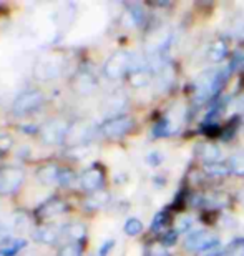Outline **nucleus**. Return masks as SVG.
Here are the masks:
<instances>
[{"label": "nucleus", "instance_id": "473e14b6", "mask_svg": "<svg viewBox=\"0 0 244 256\" xmlns=\"http://www.w3.org/2000/svg\"><path fill=\"white\" fill-rule=\"evenodd\" d=\"M231 256H244V246L243 248H233Z\"/></svg>", "mask_w": 244, "mask_h": 256}, {"label": "nucleus", "instance_id": "39448f33", "mask_svg": "<svg viewBox=\"0 0 244 256\" xmlns=\"http://www.w3.org/2000/svg\"><path fill=\"white\" fill-rule=\"evenodd\" d=\"M23 172L20 168H5L0 172V194H12L22 186Z\"/></svg>", "mask_w": 244, "mask_h": 256}, {"label": "nucleus", "instance_id": "f3484780", "mask_svg": "<svg viewBox=\"0 0 244 256\" xmlns=\"http://www.w3.org/2000/svg\"><path fill=\"white\" fill-rule=\"evenodd\" d=\"M108 200H110V194L106 193V192H95L93 194H91V198L88 200V206L90 208H101V206H105L106 203H108Z\"/></svg>", "mask_w": 244, "mask_h": 256}, {"label": "nucleus", "instance_id": "f03ea898", "mask_svg": "<svg viewBox=\"0 0 244 256\" xmlns=\"http://www.w3.org/2000/svg\"><path fill=\"white\" fill-rule=\"evenodd\" d=\"M218 244H221L220 240L208 230H195L185 240V246L191 252H198V254H201L213 246H218Z\"/></svg>", "mask_w": 244, "mask_h": 256}, {"label": "nucleus", "instance_id": "f257e3e1", "mask_svg": "<svg viewBox=\"0 0 244 256\" xmlns=\"http://www.w3.org/2000/svg\"><path fill=\"white\" fill-rule=\"evenodd\" d=\"M231 70H233L231 66H225V68L208 70L203 75L198 76L196 95H195L196 104H205L211 96H215L223 88V85L226 84V80L230 78Z\"/></svg>", "mask_w": 244, "mask_h": 256}, {"label": "nucleus", "instance_id": "6e6552de", "mask_svg": "<svg viewBox=\"0 0 244 256\" xmlns=\"http://www.w3.org/2000/svg\"><path fill=\"white\" fill-rule=\"evenodd\" d=\"M80 183H81V186H83L85 190L98 192L100 186L103 185V173H101L100 170H96V168H93V170H88V172H85L83 175H81Z\"/></svg>", "mask_w": 244, "mask_h": 256}, {"label": "nucleus", "instance_id": "ddd939ff", "mask_svg": "<svg viewBox=\"0 0 244 256\" xmlns=\"http://www.w3.org/2000/svg\"><path fill=\"white\" fill-rule=\"evenodd\" d=\"M58 72H60L58 65H55L52 60H45V62H40L37 68H35V75L43 80H48V78L57 76Z\"/></svg>", "mask_w": 244, "mask_h": 256}, {"label": "nucleus", "instance_id": "c9c22d12", "mask_svg": "<svg viewBox=\"0 0 244 256\" xmlns=\"http://www.w3.org/2000/svg\"><path fill=\"white\" fill-rule=\"evenodd\" d=\"M241 202H243V203H244V192H243V193H241Z\"/></svg>", "mask_w": 244, "mask_h": 256}, {"label": "nucleus", "instance_id": "f704fd0d", "mask_svg": "<svg viewBox=\"0 0 244 256\" xmlns=\"http://www.w3.org/2000/svg\"><path fill=\"white\" fill-rule=\"evenodd\" d=\"M0 256H8V254H7V253H5V252H3V250H2V252H0Z\"/></svg>", "mask_w": 244, "mask_h": 256}, {"label": "nucleus", "instance_id": "c756f323", "mask_svg": "<svg viewBox=\"0 0 244 256\" xmlns=\"http://www.w3.org/2000/svg\"><path fill=\"white\" fill-rule=\"evenodd\" d=\"M12 146V138L8 135H0V153H5Z\"/></svg>", "mask_w": 244, "mask_h": 256}, {"label": "nucleus", "instance_id": "a878e982", "mask_svg": "<svg viewBox=\"0 0 244 256\" xmlns=\"http://www.w3.org/2000/svg\"><path fill=\"white\" fill-rule=\"evenodd\" d=\"M193 224V218L191 216H183L176 222V232H186V230H190Z\"/></svg>", "mask_w": 244, "mask_h": 256}, {"label": "nucleus", "instance_id": "393cba45", "mask_svg": "<svg viewBox=\"0 0 244 256\" xmlns=\"http://www.w3.org/2000/svg\"><path fill=\"white\" fill-rule=\"evenodd\" d=\"M68 234L72 240H81L85 236V226L83 224H73L68 228Z\"/></svg>", "mask_w": 244, "mask_h": 256}, {"label": "nucleus", "instance_id": "7c9ffc66", "mask_svg": "<svg viewBox=\"0 0 244 256\" xmlns=\"http://www.w3.org/2000/svg\"><path fill=\"white\" fill-rule=\"evenodd\" d=\"M58 180H60V183H62V185H72V182H73V173H72V172H68V170L60 172Z\"/></svg>", "mask_w": 244, "mask_h": 256}, {"label": "nucleus", "instance_id": "7ed1b4c3", "mask_svg": "<svg viewBox=\"0 0 244 256\" xmlns=\"http://www.w3.org/2000/svg\"><path fill=\"white\" fill-rule=\"evenodd\" d=\"M43 104V95L42 92L38 90H30V92H25V94L18 95L15 98L13 105H12V112L15 115H27L30 112L37 110L40 105Z\"/></svg>", "mask_w": 244, "mask_h": 256}, {"label": "nucleus", "instance_id": "9d476101", "mask_svg": "<svg viewBox=\"0 0 244 256\" xmlns=\"http://www.w3.org/2000/svg\"><path fill=\"white\" fill-rule=\"evenodd\" d=\"M88 138H90V126L85 124H78L72 130H68L67 136H65V143H68V145H78V143L88 140Z\"/></svg>", "mask_w": 244, "mask_h": 256}, {"label": "nucleus", "instance_id": "bb28decb", "mask_svg": "<svg viewBox=\"0 0 244 256\" xmlns=\"http://www.w3.org/2000/svg\"><path fill=\"white\" fill-rule=\"evenodd\" d=\"M146 163L151 165V166H158L163 163V155L160 152H151V153L146 155Z\"/></svg>", "mask_w": 244, "mask_h": 256}, {"label": "nucleus", "instance_id": "cd10ccee", "mask_svg": "<svg viewBox=\"0 0 244 256\" xmlns=\"http://www.w3.org/2000/svg\"><path fill=\"white\" fill-rule=\"evenodd\" d=\"M113 246H115V240H106L98 250V256H108V253L113 250Z\"/></svg>", "mask_w": 244, "mask_h": 256}, {"label": "nucleus", "instance_id": "2eb2a0df", "mask_svg": "<svg viewBox=\"0 0 244 256\" xmlns=\"http://www.w3.org/2000/svg\"><path fill=\"white\" fill-rule=\"evenodd\" d=\"M208 54H210V60H213V62H221V60L226 58V55H228L226 42H223V40H216V42L211 45V48Z\"/></svg>", "mask_w": 244, "mask_h": 256}, {"label": "nucleus", "instance_id": "412c9836", "mask_svg": "<svg viewBox=\"0 0 244 256\" xmlns=\"http://www.w3.org/2000/svg\"><path fill=\"white\" fill-rule=\"evenodd\" d=\"M128 17L131 18V24L133 25H141L145 22V12L140 5H130Z\"/></svg>", "mask_w": 244, "mask_h": 256}, {"label": "nucleus", "instance_id": "423d86ee", "mask_svg": "<svg viewBox=\"0 0 244 256\" xmlns=\"http://www.w3.org/2000/svg\"><path fill=\"white\" fill-rule=\"evenodd\" d=\"M131 126H133V120L128 118V116H116V118L106 120L103 125H101V133L106 136H121L126 135Z\"/></svg>", "mask_w": 244, "mask_h": 256}, {"label": "nucleus", "instance_id": "f8f14e48", "mask_svg": "<svg viewBox=\"0 0 244 256\" xmlns=\"http://www.w3.org/2000/svg\"><path fill=\"white\" fill-rule=\"evenodd\" d=\"M60 176V170L55 165H45L37 170V178L43 185H50V183L57 182Z\"/></svg>", "mask_w": 244, "mask_h": 256}, {"label": "nucleus", "instance_id": "20e7f679", "mask_svg": "<svg viewBox=\"0 0 244 256\" xmlns=\"http://www.w3.org/2000/svg\"><path fill=\"white\" fill-rule=\"evenodd\" d=\"M130 57H131V54L128 52L113 54L106 60V64L103 66L105 75L108 76L110 80H116V78H120V76H123L126 72L130 70Z\"/></svg>", "mask_w": 244, "mask_h": 256}, {"label": "nucleus", "instance_id": "5701e85b", "mask_svg": "<svg viewBox=\"0 0 244 256\" xmlns=\"http://www.w3.org/2000/svg\"><path fill=\"white\" fill-rule=\"evenodd\" d=\"M58 256H81V246L77 243H72V244H67L62 252H60Z\"/></svg>", "mask_w": 244, "mask_h": 256}, {"label": "nucleus", "instance_id": "2f4dec72", "mask_svg": "<svg viewBox=\"0 0 244 256\" xmlns=\"http://www.w3.org/2000/svg\"><path fill=\"white\" fill-rule=\"evenodd\" d=\"M150 256H170V254L163 248V244H153V246L150 248Z\"/></svg>", "mask_w": 244, "mask_h": 256}, {"label": "nucleus", "instance_id": "b1692460", "mask_svg": "<svg viewBox=\"0 0 244 256\" xmlns=\"http://www.w3.org/2000/svg\"><path fill=\"white\" fill-rule=\"evenodd\" d=\"M15 232L17 233H23L25 230H27V226H28V220H27V216L25 214H17L15 216Z\"/></svg>", "mask_w": 244, "mask_h": 256}, {"label": "nucleus", "instance_id": "dca6fc26", "mask_svg": "<svg viewBox=\"0 0 244 256\" xmlns=\"http://www.w3.org/2000/svg\"><path fill=\"white\" fill-rule=\"evenodd\" d=\"M205 172L210 176H225V175H230L231 170H230V165H225V163H221V162H216V163H206Z\"/></svg>", "mask_w": 244, "mask_h": 256}, {"label": "nucleus", "instance_id": "e433bc0d", "mask_svg": "<svg viewBox=\"0 0 244 256\" xmlns=\"http://www.w3.org/2000/svg\"><path fill=\"white\" fill-rule=\"evenodd\" d=\"M23 256H32V254H23Z\"/></svg>", "mask_w": 244, "mask_h": 256}, {"label": "nucleus", "instance_id": "1a4fd4ad", "mask_svg": "<svg viewBox=\"0 0 244 256\" xmlns=\"http://www.w3.org/2000/svg\"><path fill=\"white\" fill-rule=\"evenodd\" d=\"M63 212H65V203L60 202L57 198H53V200H48L47 203H43L42 206L37 210V214L40 218L48 220V218L58 216V214H62Z\"/></svg>", "mask_w": 244, "mask_h": 256}, {"label": "nucleus", "instance_id": "72a5a7b5", "mask_svg": "<svg viewBox=\"0 0 244 256\" xmlns=\"http://www.w3.org/2000/svg\"><path fill=\"white\" fill-rule=\"evenodd\" d=\"M236 30H238V34L241 35V37H244V18H241V22L238 24V27H236Z\"/></svg>", "mask_w": 244, "mask_h": 256}, {"label": "nucleus", "instance_id": "4be33fe9", "mask_svg": "<svg viewBox=\"0 0 244 256\" xmlns=\"http://www.w3.org/2000/svg\"><path fill=\"white\" fill-rule=\"evenodd\" d=\"M95 86V78L90 75H81L78 82H77V88L83 94H88V92Z\"/></svg>", "mask_w": 244, "mask_h": 256}, {"label": "nucleus", "instance_id": "4468645a", "mask_svg": "<svg viewBox=\"0 0 244 256\" xmlns=\"http://www.w3.org/2000/svg\"><path fill=\"white\" fill-rule=\"evenodd\" d=\"M33 236H35V242H38V243L53 244L58 240V233L55 232V228L52 226H43V228H38Z\"/></svg>", "mask_w": 244, "mask_h": 256}, {"label": "nucleus", "instance_id": "c85d7f7f", "mask_svg": "<svg viewBox=\"0 0 244 256\" xmlns=\"http://www.w3.org/2000/svg\"><path fill=\"white\" fill-rule=\"evenodd\" d=\"M176 238H178V232H168L165 236H163V244L165 246H173V244L176 243Z\"/></svg>", "mask_w": 244, "mask_h": 256}, {"label": "nucleus", "instance_id": "aec40b11", "mask_svg": "<svg viewBox=\"0 0 244 256\" xmlns=\"http://www.w3.org/2000/svg\"><path fill=\"white\" fill-rule=\"evenodd\" d=\"M168 223H170V214H168V212H160L156 213L153 223H151V230L153 232H161L163 228L168 226Z\"/></svg>", "mask_w": 244, "mask_h": 256}, {"label": "nucleus", "instance_id": "6ab92c4d", "mask_svg": "<svg viewBox=\"0 0 244 256\" xmlns=\"http://www.w3.org/2000/svg\"><path fill=\"white\" fill-rule=\"evenodd\" d=\"M230 170L236 175H244V153H236L230 158Z\"/></svg>", "mask_w": 244, "mask_h": 256}, {"label": "nucleus", "instance_id": "0eeeda50", "mask_svg": "<svg viewBox=\"0 0 244 256\" xmlns=\"http://www.w3.org/2000/svg\"><path fill=\"white\" fill-rule=\"evenodd\" d=\"M68 133V126L62 120L48 122L47 125L42 128V138L45 143H60L65 142V136Z\"/></svg>", "mask_w": 244, "mask_h": 256}, {"label": "nucleus", "instance_id": "a211bd4d", "mask_svg": "<svg viewBox=\"0 0 244 256\" xmlns=\"http://www.w3.org/2000/svg\"><path fill=\"white\" fill-rule=\"evenodd\" d=\"M123 230L128 236H136V234H140L143 232V223H141L138 218H130V220H126Z\"/></svg>", "mask_w": 244, "mask_h": 256}, {"label": "nucleus", "instance_id": "9b49d317", "mask_svg": "<svg viewBox=\"0 0 244 256\" xmlns=\"http://www.w3.org/2000/svg\"><path fill=\"white\" fill-rule=\"evenodd\" d=\"M198 155L201 160H205L206 163H216L221 160L223 152L220 150V146L215 145H200L198 148Z\"/></svg>", "mask_w": 244, "mask_h": 256}]
</instances>
